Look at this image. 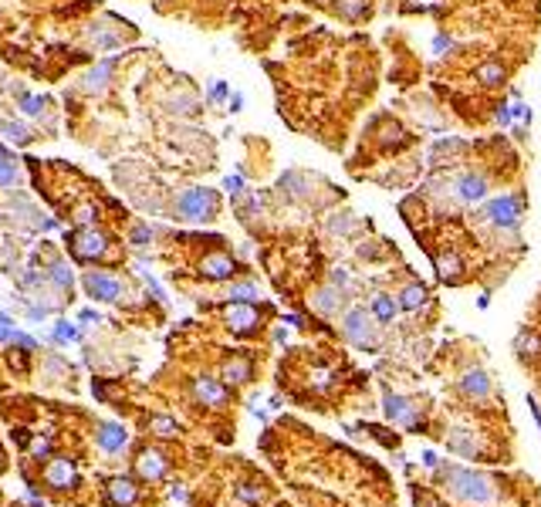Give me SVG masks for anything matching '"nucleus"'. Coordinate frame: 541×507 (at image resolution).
<instances>
[{
	"label": "nucleus",
	"mask_w": 541,
	"mask_h": 507,
	"mask_svg": "<svg viewBox=\"0 0 541 507\" xmlns=\"http://www.w3.org/2000/svg\"><path fill=\"white\" fill-rule=\"evenodd\" d=\"M454 497L460 501H467V504H487L491 497H494V490H491V480L487 477H481V473H474V470H463V467H443L440 470V477H437Z\"/></svg>",
	"instance_id": "nucleus-1"
},
{
	"label": "nucleus",
	"mask_w": 541,
	"mask_h": 507,
	"mask_svg": "<svg viewBox=\"0 0 541 507\" xmlns=\"http://www.w3.org/2000/svg\"><path fill=\"white\" fill-rule=\"evenodd\" d=\"M217 203L220 196L207 190V186H193V190H183L176 196V217L179 220H190V224H207L217 213Z\"/></svg>",
	"instance_id": "nucleus-2"
},
{
	"label": "nucleus",
	"mask_w": 541,
	"mask_h": 507,
	"mask_svg": "<svg viewBox=\"0 0 541 507\" xmlns=\"http://www.w3.org/2000/svg\"><path fill=\"white\" fill-rule=\"evenodd\" d=\"M82 288L95 301H122L125 298V284L115 274H105V271H88L82 277Z\"/></svg>",
	"instance_id": "nucleus-3"
},
{
	"label": "nucleus",
	"mask_w": 541,
	"mask_h": 507,
	"mask_svg": "<svg viewBox=\"0 0 541 507\" xmlns=\"http://www.w3.org/2000/svg\"><path fill=\"white\" fill-rule=\"evenodd\" d=\"M78 480H82L78 467L68 457H47V464H44V484L51 490H75Z\"/></svg>",
	"instance_id": "nucleus-4"
},
{
	"label": "nucleus",
	"mask_w": 541,
	"mask_h": 507,
	"mask_svg": "<svg viewBox=\"0 0 541 507\" xmlns=\"http://www.w3.org/2000/svg\"><path fill=\"white\" fill-rule=\"evenodd\" d=\"M342 328H345V335H349V342H352V345H359V349H373V345H375L373 318L362 312V308H352V312H345Z\"/></svg>",
	"instance_id": "nucleus-5"
},
{
	"label": "nucleus",
	"mask_w": 541,
	"mask_h": 507,
	"mask_svg": "<svg viewBox=\"0 0 541 507\" xmlns=\"http://www.w3.org/2000/svg\"><path fill=\"white\" fill-rule=\"evenodd\" d=\"M484 217H487L494 227H500V230H514L518 220H521V203H518L514 196H498V199L487 203Z\"/></svg>",
	"instance_id": "nucleus-6"
},
{
	"label": "nucleus",
	"mask_w": 541,
	"mask_h": 507,
	"mask_svg": "<svg viewBox=\"0 0 541 507\" xmlns=\"http://www.w3.org/2000/svg\"><path fill=\"white\" fill-rule=\"evenodd\" d=\"M71 250H75V257H82V261H98V257L109 250V237L98 234V230H91V227H85V230L75 234Z\"/></svg>",
	"instance_id": "nucleus-7"
},
{
	"label": "nucleus",
	"mask_w": 541,
	"mask_h": 507,
	"mask_svg": "<svg viewBox=\"0 0 541 507\" xmlns=\"http://www.w3.org/2000/svg\"><path fill=\"white\" fill-rule=\"evenodd\" d=\"M223 321H227L234 332H254L257 321H261V312H257L250 301H234V305L223 312Z\"/></svg>",
	"instance_id": "nucleus-8"
},
{
	"label": "nucleus",
	"mask_w": 541,
	"mask_h": 507,
	"mask_svg": "<svg viewBox=\"0 0 541 507\" xmlns=\"http://www.w3.org/2000/svg\"><path fill=\"white\" fill-rule=\"evenodd\" d=\"M105 497H109L112 507H132L139 501V487H135L129 477H112V480L105 484Z\"/></svg>",
	"instance_id": "nucleus-9"
},
{
	"label": "nucleus",
	"mask_w": 541,
	"mask_h": 507,
	"mask_svg": "<svg viewBox=\"0 0 541 507\" xmlns=\"http://www.w3.org/2000/svg\"><path fill=\"white\" fill-rule=\"evenodd\" d=\"M454 190H457V199H463V203H481L491 186H487L484 176H477V173H463V176H457Z\"/></svg>",
	"instance_id": "nucleus-10"
},
{
	"label": "nucleus",
	"mask_w": 541,
	"mask_h": 507,
	"mask_svg": "<svg viewBox=\"0 0 541 507\" xmlns=\"http://www.w3.org/2000/svg\"><path fill=\"white\" fill-rule=\"evenodd\" d=\"M166 470H169V464L159 450H142L139 460H135V473H139L142 480H163Z\"/></svg>",
	"instance_id": "nucleus-11"
},
{
	"label": "nucleus",
	"mask_w": 541,
	"mask_h": 507,
	"mask_svg": "<svg viewBox=\"0 0 541 507\" xmlns=\"http://www.w3.org/2000/svg\"><path fill=\"white\" fill-rule=\"evenodd\" d=\"M193 396H197L203 406H223V402H227L223 382H217V379H210V376H200V379L193 382Z\"/></svg>",
	"instance_id": "nucleus-12"
},
{
	"label": "nucleus",
	"mask_w": 541,
	"mask_h": 507,
	"mask_svg": "<svg viewBox=\"0 0 541 507\" xmlns=\"http://www.w3.org/2000/svg\"><path fill=\"white\" fill-rule=\"evenodd\" d=\"M382 409H386L389 420H399V423H406V427L417 423V409L410 406V399H403V396H396V392H389V396L382 399Z\"/></svg>",
	"instance_id": "nucleus-13"
},
{
	"label": "nucleus",
	"mask_w": 541,
	"mask_h": 507,
	"mask_svg": "<svg viewBox=\"0 0 541 507\" xmlns=\"http://www.w3.org/2000/svg\"><path fill=\"white\" fill-rule=\"evenodd\" d=\"M200 271L210 281H227V277H234V261L227 254H210V257L200 261Z\"/></svg>",
	"instance_id": "nucleus-14"
},
{
	"label": "nucleus",
	"mask_w": 541,
	"mask_h": 507,
	"mask_svg": "<svg viewBox=\"0 0 541 507\" xmlns=\"http://www.w3.org/2000/svg\"><path fill=\"white\" fill-rule=\"evenodd\" d=\"M125 440H129V433H125L119 423H105V427L98 429V446H102L105 453H119L125 446Z\"/></svg>",
	"instance_id": "nucleus-15"
},
{
	"label": "nucleus",
	"mask_w": 541,
	"mask_h": 507,
	"mask_svg": "<svg viewBox=\"0 0 541 507\" xmlns=\"http://www.w3.org/2000/svg\"><path fill=\"white\" fill-rule=\"evenodd\" d=\"M112 65H115V61H102V65H95V68L82 78L85 91H102V88L109 85V78H112Z\"/></svg>",
	"instance_id": "nucleus-16"
},
{
	"label": "nucleus",
	"mask_w": 541,
	"mask_h": 507,
	"mask_svg": "<svg viewBox=\"0 0 541 507\" xmlns=\"http://www.w3.org/2000/svg\"><path fill=\"white\" fill-rule=\"evenodd\" d=\"M311 305H315V312L318 314L329 318V314H335L338 312V305H342V291H338V288H322V291L311 298Z\"/></svg>",
	"instance_id": "nucleus-17"
},
{
	"label": "nucleus",
	"mask_w": 541,
	"mask_h": 507,
	"mask_svg": "<svg viewBox=\"0 0 541 507\" xmlns=\"http://www.w3.org/2000/svg\"><path fill=\"white\" fill-rule=\"evenodd\" d=\"M220 376H223V382L241 386V382H247V379H250V362H244V358H227Z\"/></svg>",
	"instance_id": "nucleus-18"
},
{
	"label": "nucleus",
	"mask_w": 541,
	"mask_h": 507,
	"mask_svg": "<svg viewBox=\"0 0 541 507\" xmlns=\"http://www.w3.org/2000/svg\"><path fill=\"white\" fill-rule=\"evenodd\" d=\"M463 392L467 396H487V389H491V379H487V372L484 369H470L467 376H463Z\"/></svg>",
	"instance_id": "nucleus-19"
},
{
	"label": "nucleus",
	"mask_w": 541,
	"mask_h": 507,
	"mask_svg": "<svg viewBox=\"0 0 541 507\" xmlns=\"http://www.w3.org/2000/svg\"><path fill=\"white\" fill-rule=\"evenodd\" d=\"M396 312H399V301H393L389 294H375L373 298V314L379 325H389L396 318Z\"/></svg>",
	"instance_id": "nucleus-20"
},
{
	"label": "nucleus",
	"mask_w": 541,
	"mask_h": 507,
	"mask_svg": "<svg viewBox=\"0 0 541 507\" xmlns=\"http://www.w3.org/2000/svg\"><path fill=\"white\" fill-rule=\"evenodd\" d=\"M426 305V288L423 284H406L403 294H399V308L413 312V308H423Z\"/></svg>",
	"instance_id": "nucleus-21"
},
{
	"label": "nucleus",
	"mask_w": 541,
	"mask_h": 507,
	"mask_svg": "<svg viewBox=\"0 0 541 507\" xmlns=\"http://www.w3.org/2000/svg\"><path fill=\"white\" fill-rule=\"evenodd\" d=\"M335 10H338L345 21H359V17L369 10V3H366V0H335Z\"/></svg>",
	"instance_id": "nucleus-22"
},
{
	"label": "nucleus",
	"mask_w": 541,
	"mask_h": 507,
	"mask_svg": "<svg viewBox=\"0 0 541 507\" xmlns=\"http://www.w3.org/2000/svg\"><path fill=\"white\" fill-rule=\"evenodd\" d=\"M450 446H454V453H460V457H474V453H477L474 436H463V429H457V433L450 436Z\"/></svg>",
	"instance_id": "nucleus-23"
},
{
	"label": "nucleus",
	"mask_w": 541,
	"mask_h": 507,
	"mask_svg": "<svg viewBox=\"0 0 541 507\" xmlns=\"http://www.w3.org/2000/svg\"><path fill=\"white\" fill-rule=\"evenodd\" d=\"M477 78L484 81V85H500V81H504V68L494 65V61H487V65L477 68Z\"/></svg>",
	"instance_id": "nucleus-24"
},
{
	"label": "nucleus",
	"mask_w": 541,
	"mask_h": 507,
	"mask_svg": "<svg viewBox=\"0 0 541 507\" xmlns=\"http://www.w3.org/2000/svg\"><path fill=\"white\" fill-rule=\"evenodd\" d=\"M227 298H234V301H254V298H257V284L241 281V284H234V288L227 291Z\"/></svg>",
	"instance_id": "nucleus-25"
},
{
	"label": "nucleus",
	"mask_w": 541,
	"mask_h": 507,
	"mask_svg": "<svg viewBox=\"0 0 541 507\" xmlns=\"http://www.w3.org/2000/svg\"><path fill=\"white\" fill-rule=\"evenodd\" d=\"M21 112L31 118H41L44 116V98L38 95H21Z\"/></svg>",
	"instance_id": "nucleus-26"
},
{
	"label": "nucleus",
	"mask_w": 541,
	"mask_h": 507,
	"mask_svg": "<svg viewBox=\"0 0 541 507\" xmlns=\"http://www.w3.org/2000/svg\"><path fill=\"white\" fill-rule=\"evenodd\" d=\"M457 271H460L457 254H443V257H437V274H440V277H454Z\"/></svg>",
	"instance_id": "nucleus-27"
},
{
	"label": "nucleus",
	"mask_w": 541,
	"mask_h": 507,
	"mask_svg": "<svg viewBox=\"0 0 541 507\" xmlns=\"http://www.w3.org/2000/svg\"><path fill=\"white\" fill-rule=\"evenodd\" d=\"M149 429H153L156 436H176V423H173L169 416H153V420H149Z\"/></svg>",
	"instance_id": "nucleus-28"
},
{
	"label": "nucleus",
	"mask_w": 541,
	"mask_h": 507,
	"mask_svg": "<svg viewBox=\"0 0 541 507\" xmlns=\"http://www.w3.org/2000/svg\"><path fill=\"white\" fill-rule=\"evenodd\" d=\"M0 132H3V136H10L14 142H27V139H31V136H27V129H24V125H17V122H0Z\"/></svg>",
	"instance_id": "nucleus-29"
},
{
	"label": "nucleus",
	"mask_w": 541,
	"mask_h": 507,
	"mask_svg": "<svg viewBox=\"0 0 541 507\" xmlns=\"http://www.w3.org/2000/svg\"><path fill=\"white\" fill-rule=\"evenodd\" d=\"M17 183V166L10 159H0V186H14Z\"/></svg>",
	"instance_id": "nucleus-30"
},
{
	"label": "nucleus",
	"mask_w": 541,
	"mask_h": 507,
	"mask_svg": "<svg viewBox=\"0 0 541 507\" xmlns=\"http://www.w3.org/2000/svg\"><path fill=\"white\" fill-rule=\"evenodd\" d=\"M54 338H58V342H75L78 332H75L68 321H58V325H54Z\"/></svg>",
	"instance_id": "nucleus-31"
},
{
	"label": "nucleus",
	"mask_w": 541,
	"mask_h": 507,
	"mask_svg": "<svg viewBox=\"0 0 541 507\" xmlns=\"http://www.w3.org/2000/svg\"><path fill=\"white\" fill-rule=\"evenodd\" d=\"M91 38H95L98 47H119V38H115L112 31H98V28H95V31H91Z\"/></svg>",
	"instance_id": "nucleus-32"
},
{
	"label": "nucleus",
	"mask_w": 541,
	"mask_h": 507,
	"mask_svg": "<svg viewBox=\"0 0 541 507\" xmlns=\"http://www.w3.org/2000/svg\"><path fill=\"white\" fill-rule=\"evenodd\" d=\"M514 345H518V352H525V355H535V352L541 349V342L535 338V335H521Z\"/></svg>",
	"instance_id": "nucleus-33"
},
{
	"label": "nucleus",
	"mask_w": 541,
	"mask_h": 507,
	"mask_svg": "<svg viewBox=\"0 0 541 507\" xmlns=\"http://www.w3.org/2000/svg\"><path fill=\"white\" fill-rule=\"evenodd\" d=\"M227 95H230L227 81H213V85H210V102H223Z\"/></svg>",
	"instance_id": "nucleus-34"
},
{
	"label": "nucleus",
	"mask_w": 541,
	"mask_h": 507,
	"mask_svg": "<svg viewBox=\"0 0 541 507\" xmlns=\"http://www.w3.org/2000/svg\"><path fill=\"white\" fill-rule=\"evenodd\" d=\"M450 44H454L450 34H437V38H433V54H447V51H450Z\"/></svg>",
	"instance_id": "nucleus-35"
},
{
	"label": "nucleus",
	"mask_w": 541,
	"mask_h": 507,
	"mask_svg": "<svg viewBox=\"0 0 541 507\" xmlns=\"http://www.w3.org/2000/svg\"><path fill=\"white\" fill-rule=\"evenodd\" d=\"M149 237H153L149 227H135V230H132V244H135V247H146V244H149Z\"/></svg>",
	"instance_id": "nucleus-36"
},
{
	"label": "nucleus",
	"mask_w": 541,
	"mask_h": 507,
	"mask_svg": "<svg viewBox=\"0 0 541 507\" xmlns=\"http://www.w3.org/2000/svg\"><path fill=\"white\" fill-rule=\"evenodd\" d=\"M223 190H227V193H234V196H241V193H244L241 176H227V180H223Z\"/></svg>",
	"instance_id": "nucleus-37"
},
{
	"label": "nucleus",
	"mask_w": 541,
	"mask_h": 507,
	"mask_svg": "<svg viewBox=\"0 0 541 507\" xmlns=\"http://www.w3.org/2000/svg\"><path fill=\"white\" fill-rule=\"evenodd\" d=\"M332 372H325V369H318V372H315V386H318V389H329V386H332Z\"/></svg>",
	"instance_id": "nucleus-38"
},
{
	"label": "nucleus",
	"mask_w": 541,
	"mask_h": 507,
	"mask_svg": "<svg viewBox=\"0 0 541 507\" xmlns=\"http://www.w3.org/2000/svg\"><path fill=\"white\" fill-rule=\"evenodd\" d=\"M241 501H250V504H257V501H261V490H247V487H241Z\"/></svg>",
	"instance_id": "nucleus-39"
},
{
	"label": "nucleus",
	"mask_w": 541,
	"mask_h": 507,
	"mask_svg": "<svg viewBox=\"0 0 541 507\" xmlns=\"http://www.w3.org/2000/svg\"><path fill=\"white\" fill-rule=\"evenodd\" d=\"M173 105H176L173 112H190V109H193V102H190V98H173Z\"/></svg>",
	"instance_id": "nucleus-40"
},
{
	"label": "nucleus",
	"mask_w": 541,
	"mask_h": 507,
	"mask_svg": "<svg viewBox=\"0 0 541 507\" xmlns=\"http://www.w3.org/2000/svg\"><path fill=\"white\" fill-rule=\"evenodd\" d=\"M14 335H17V332L10 328V321H7V318H0V338H14Z\"/></svg>",
	"instance_id": "nucleus-41"
},
{
	"label": "nucleus",
	"mask_w": 541,
	"mask_h": 507,
	"mask_svg": "<svg viewBox=\"0 0 541 507\" xmlns=\"http://www.w3.org/2000/svg\"><path fill=\"white\" fill-rule=\"evenodd\" d=\"M511 116H514V112H511V105H500V109H498V122H500V125H507Z\"/></svg>",
	"instance_id": "nucleus-42"
},
{
	"label": "nucleus",
	"mask_w": 541,
	"mask_h": 507,
	"mask_svg": "<svg viewBox=\"0 0 541 507\" xmlns=\"http://www.w3.org/2000/svg\"><path fill=\"white\" fill-rule=\"evenodd\" d=\"M244 109V98L241 95H230V112H241Z\"/></svg>",
	"instance_id": "nucleus-43"
},
{
	"label": "nucleus",
	"mask_w": 541,
	"mask_h": 507,
	"mask_svg": "<svg viewBox=\"0 0 541 507\" xmlns=\"http://www.w3.org/2000/svg\"><path fill=\"white\" fill-rule=\"evenodd\" d=\"M423 464H426V467H437L440 460H437V453H430V450H426V453H423Z\"/></svg>",
	"instance_id": "nucleus-44"
},
{
	"label": "nucleus",
	"mask_w": 541,
	"mask_h": 507,
	"mask_svg": "<svg viewBox=\"0 0 541 507\" xmlns=\"http://www.w3.org/2000/svg\"><path fill=\"white\" fill-rule=\"evenodd\" d=\"M44 453H47V440H38L34 443V457H44Z\"/></svg>",
	"instance_id": "nucleus-45"
},
{
	"label": "nucleus",
	"mask_w": 541,
	"mask_h": 507,
	"mask_svg": "<svg viewBox=\"0 0 541 507\" xmlns=\"http://www.w3.org/2000/svg\"><path fill=\"white\" fill-rule=\"evenodd\" d=\"M0 470H3V453H0Z\"/></svg>",
	"instance_id": "nucleus-46"
}]
</instances>
